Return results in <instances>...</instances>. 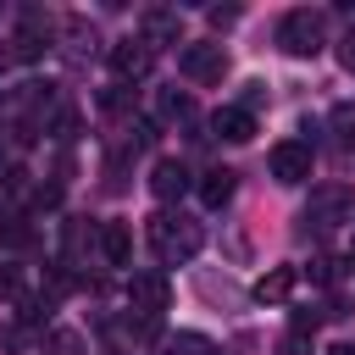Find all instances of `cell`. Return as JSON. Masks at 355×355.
<instances>
[{
    "instance_id": "9",
    "label": "cell",
    "mask_w": 355,
    "mask_h": 355,
    "mask_svg": "<svg viewBox=\"0 0 355 355\" xmlns=\"http://www.w3.org/2000/svg\"><path fill=\"white\" fill-rule=\"evenodd\" d=\"M139 39H144L150 50H161V44H178V39H183V17H178V11H166V6H155V11H144V22H139Z\"/></svg>"
},
{
    "instance_id": "22",
    "label": "cell",
    "mask_w": 355,
    "mask_h": 355,
    "mask_svg": "<svg viewBox=\"0 0 355 355\" xmlns=\"http://www.w3.org/2000/svg\"><path fill=\"white\" fill-rule=\"evenodd\" d=\"M50 128H55V139H72V133H78V111H55Z\"/></svg>"
},
{
    "instance_id": "1",
    "label": "cell",
    "mask_w": 355,
    "mask_h": 355,
    "mask_svg": "<svg viewBox=\"0 0 355 355\" xmlns=\"http://www.w3.org/2000/svg\"><path fill=\"white\" fill-rule=\"evenodd\" d=\"M144 233H150V250H155L161 266H183V261H194L200 244H205V227L189 222V216H178V211H155V216L144 222Z\"/></svg>"
},
{
    "instance_id": "13",
    "label": "cell",
    "mask_w": 355,
    "mask_h": 355,
    "mask_svg": "<svg viewBox=\"0 0 355 355\" xmlns=\"http://www.w3.org/2000/svg\"><path fill=\"white\" fill-rule=\"evenodd\" d=\"M233 189H239V172H233V166H211V172L200 178V200H205L211 211H222V205L233 200Z\"/></svg>"
},
{
    "instance_id": "21",
    "label": "cell",
    "mask_w": 355,
    "mask_h": 355,
    "mask_svg": "<svg viewBox=\"0 0 355 355\" xmlns=\"http://www.w3.org/2000/svg\"><path fill=\"white\" fill-rule=\"evenodd\" d=\"M50 349H55V355H78L83 338H78V333H50Z\"/></svg>"
},
{
    "instance_id": "7",
    "label": "cell",
    "mask_w": 355,
    "mask_h": 355,
    "mask_svg": "<svg viewBox=\"0 0 355 355\" xmlns=\"http://www.w3.org/2000/svg\"><path fill=\"white\" fill-rule=\"evenodd\" d=\"M105 55H111V72H116V83H133V78H144V72H150V61H155V50H150L144 39H116Z\"/></svg>"
},
{
    "instance_id": "2",
    "label": "cell",
    "mask_w": 355,
    "mask_h": 355,
    "mask_svg": "<svg viewBox=\"0 0 355 355\" xmlns=\"http://www.w3.org/2000/svg\"><path fill=\"white\" fill-rule=\"evenodd\" d=\"M349 211H355V189H349V183H322V189L311 194V205H305L300 222H311V227L327 233V227H344Z\"/></svg>"
},
{
    "instance_id": "16",
    "label": "cell",
    "mask_w": 355,
    "mask_h": 355,
    "mask_svg": "<svg viewBox=\"0 0 355 355\" xmlns=\"http://www.w3.org/2000/svg\"><path fill=\"white\" fill-rule=\"evenodd\" d=\"M327 122H333L338 150H355V105H349V100H344V105H333V111H327Z\"/></svg>"
},
{
    "instance_id": "10",
    "label": "cell",
    "mask_w": 355,
    "mask_h": 355,
    "mask_svg": "<svg viewBox=\"0 0 355 355\" xmlns=\"http://www.w3.org/2000/svg\"><path fill=\"white\" fill-rule=\"evenodd\" d=\"M211 133L227 139V144H250V139H255V116H250L244 105H222V111L211 116Z\"/></svg>"
},
{
    "instance_id": "12",
    "label": "cell",
    "mask_w": 355,
    "mask_h": 355,
    "mask_svg": "<svg viewBox=\"0 0 355 355\" xmlns=\"http://www.w3.org/2000/svg\"><path fill=\"white\" fill-rule=\"evenodd\" d=\"M294 283H300L294 266H272V272L255 277V300H261V305H283V300L294 294Z\"/></svg>"
},
{
    "instance_id": "11",
    "label": "cell",
    "mask_w": 355,
    "mask_h": 355,
    "mask_svg": "<svg viewBox=\"0 0 355 355\" xmlns=\"http://www.w3.org/2000/svg\"><path fill=\"white\" fill-rule=\"evenodd\" d=\"M44 50H50V28H44V17H28L11 39V61H39Z\"/></svg>"
},
{
    "instance_id": "5",
    "label": "cell",
    "mask_w": 355,
    "mask_h": 355,
    "mask_svg": "<svg viewBox=\"0 0 355 355\" xmlns=\"http://www.w3.org/2000/svg\"><path fill=\"white\" fill-rule=\"evenodd\" d=\"M128 305H133L139 316H155V322H161V311L172 305L166 272H133V277H128Z\"/></svg>"
},
{
    "instance_id": "3",
    "label": "cell",
    "mask_w": 355,
    "mask_h": 355,
    "mask_svg": "<svg viewBox=\"0 0 355 355\" xmlns=\"http://www.w3.org/2000/svg\"><path fill=\"white\" fill-rule=\"evenodd\" d=\"M277 44L288 50V55H316L322 50V11H288L283 22H277Z\"/></svg>"
},
{
    "instance_id": "19",
    "label": "cell",
    "mask_w": 355,
    "mask_h": 355,
    "mask_svg": "<svg viewBox=\"0 0 355 355\" xmlns=\"http://www.w3.org/2000/svg\"><path fill=\"white\" fill-rule=\"evenodd\" d=\"M28 338H33V327H22V322H0V349L22 355V349H28Z\"/></svg>"
},
{
    "instance_id": "14",
    "label": "cell",
    "mask_w": 355,
    "mask_h": 355,
    "mask_svg": "<svg viewBox=\"0 0 355 355\" xmlns=\"http://www.w3.org/2000/svg\"><path fill=\"white\" fill-rule=\"evenodd\" d=\"M100 255H105L111 266H128V255H133V227H128V222H100Z\"/></svg>"
},
{
    "instance_id": "17",
    "label": "cell",
    "mask_w": 355,
    "mask_h": 355,
    "mask_svg": "<svg viewBox=\"0 0 355 355\" xmlns=\"http://www.w3.org/2000/svg\"><path fill=\"white\" fill-rule=\"evenodd\" d=\"M305 272H311V283H327V288H333V283L344 277V261H338V255H311Z\"/></svg>"
},
{
    "instance_id": "8",
    "label": "cell",
    "mask_w": 355,
    "mask_h": 355,
    "mask_svg": "<svg viewBox=\"0 0 355 355\" xmlns=\"http://www.w3.org/2000/svg\"><path fill=\"white\" fill-rule=\"evenodd\" d=\"M150 194H155V200H166V205H172V200H183V194H189V166H183L178 155H161V161L150 166Z\"/></svg>"
},
{
    "instance_id": "26",
    "label": "cell",
    "mask_w": 355,
    "mask_h": 355,
    "mask_svg": "<svg viewBox=\"0 0 355 355\" xmlns=\"http://www.w3.org/2000/svg\"><path fill=\"white\" fill-rule=\"evenodd\" d=\"M6 61H11V44H0V67H6Z\"/></svg>"
},
{
    "instance_id": "18",
    "label": "cell",
    "mask_w": 355,
    "mask_h": 355,
    "mask_svg": "<svg viewBox=\"0 0 355 355\" xmlns=\"http://www.w3.org/2000/svg\"><path fill=\"white\" fill-rule=\"evenodd\" d=\"M0 244L6 250H22V244H33V227L22 216H0Z\"/></svg>"
},
{
    "instance_id": "27",
    "label": "cell",
    "mask_w": 355,
    "mask_h": 355,
    "mask_svg": "<svg viewBox=\"0 0 355 355\" xmlns=\"http://www.w3.org/2000/svg\"><path fill=\"white\" fill-rule=\"evenodd\" d=\"M0 166H6V139H0Z\"/></svg>"
},
{
    "instance_id": "25",
    "label": "cell",
    "mask_w": 355,
    "mask_h": 355,
    "mask_svg": "<svg viewBox=\"0 0 355 355\" xmlns=\"http://www.w3.org/2000/svg\"><path fill=\"white\" fill-rule=\"evenodd\" d=\"M327 355H355V344H338V349H327Z\"/></svg>"
},
{
    "instance_id": "6",
    "label": "cell",
    "mask_w": 355,
    "mask_h": 355,
    "mask_svg": "<svg viewBox=\"0 0 355 355\" xmlns=\"http://www.w3.org/2000/svg\"><path fill=\"white\" fill-rule=\"evenodd\" d=\"M178 72H183L189 83H222V78H227V50H222V44H189V50L178 55Z\"/></svg>"
},
{
    "instance_id": "28",
    "label": "cell",
    "mask_w": 355,
    "mask_h": 355,
    "mask_svg": "<svg viewBox=\"0 0 355 355\" xmlns=\"http://www.w3.org/2000/svg\"><path fill=\"white\" fill-rule=\"evenodd\" d=\"M211 355H222V349H211Z\"/></svg>"
},
{
    "instance_id": "4",
    "label": "cell",
    "mask_w": 355,
    "mask_h": 355,
    "mask_svg": "<svg viewBox=\"0 0 355 355\" xmlns=\"http://www.w3.org/2000/svg\"><path fill=\"white\" fill-rule=\"evenodd\" d=\"M266 166H272V178H277L283 189H294V183H305V178H311L316 155H311V144H305V139H283V144H272Z\"/></svg>"
},
{
    "instance_id": "24",
    "label": "cell",
    "mask_w": 355,
    "mask_h": 355,
    "mask_svg": "<svg viewBox=\"0 0 355 355\" xmlns=\"http://www.w3.org/2000/svg\"><path fill=\"white\" fill-rule=\"evenodd\" d=\"M205 17H211V28H233V22H239V11H233V6H227V11H222V6H211Z\"/></svg>"
},
{
    "instance_id": "23",
    "label": "cell",
    "mask_w": 355,
    "mask_h": 355,
    "mask_svg": "<svg viewBox=\"0 0 355 355\" xmlns=\"http://www.w3.org/2000/svg\"><path fill=\"white\" fill-rule=\"evenodd\" d=\"M338 67H344V72H355V28L338 39Z\"/></svg>"
},
{
    "instance_id": "15",
    "label": "cell",
    "mask_w": 355,
    "mask_h": 355,
    "mask_svg": "<svg viewBox=\"0 0 355 355\" xmlns=\"http://www.w3.org/2000/svg\"><path fill=\"white\" fill-rule=\"evenodd\" d=\"M155 111H161V122H183V128H194V100H189V94H178V89H161Z\"/></svg>"
},
{
    "instance_id": "20",
    "label": "cell",
    "mask_w": 355,
    "mask_h": 355,
    "mask_svg": "<svg viewBox=\"0 0 355 355\" xmlns=\"http://www.w3.org/2000/svg\"><path fill=\"white\" fill-rule=\"evenodd\" d=\"M277 355H311V333H294V327H288V333L277 338Z\"/></svg>"
}]
</instances>
